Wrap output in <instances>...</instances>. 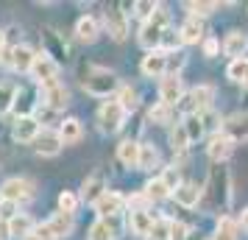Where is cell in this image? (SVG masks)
Wrapping results in <instances>:
<instances>
[{"mask_svg":"<svg viewBox=\"0 0 248 240\" xmlns=\"http://www.w3.org/2000/svg\"><path fill=\"white\" fill-rule=\"evenodd\" d=\"M14 101H17V87L14 84H0V114L14 109Z\"/></svg>","mask_w":248,"mask_h":240,"instance_id":"d6a6232c","label":"cell"},{"mask_svg":"<svg viewBox=\"0 0 248 240\" xmlns=\"http://www.w3.org/2000/svg\"><path fill=\"white\" fill-rule=\"evenodd\" d=\"M81 204V195H76L73 190H64V193H59V212H67L73 215Z\"/></svg>","mask_w":248,"mask_h":240,"instance_id":"e575fe53","label":"cell"},{"mask_svg":"<svg viewBox=\"0 0 248 240\" xmlns=\"http://www.w3.org/2000/svg\"><path fill=\"white\" fill-rule=\"evenodd\" d=\"M184 128H187V137H190V143L201 140L203 137V128H206V123H203V114H187V117H184Z\"/></svg>","mask_w":248,"mask_h":240,"instance_id":"f546056e","label":"cell"},{"mask_svg":"<svg viewBox=\"0 0 248 240\" xmlns=\"http://www.w3.org/2000/svg\"><path fill=\"white\" fill-rule=\"evenodd\" d=\"M103 23H106V31H109V36H112L114 42H123L125 36H128V14L120 12V6L106 9Z\"/></svg>","mask_w":248,"mask_h":240,"instance_id":"ba28073f","label":"cell"},{"mask_svg":"<svg viewBox=\"0 0 248 240\" xmlns=\"http://www.w3.org/2000/svg\"><path fill=\"white\" fill-rule=\"evenodd\" d=\"M36 238L39 240H56V235H53V229L47 226V221L45 224H39V226H36V232H34Z\"/></svg>","mask_w":248,"mask_h":240,"instance_id":"f6af8a7d","label":"cell"},{"mask_svg":"<svg viewBox=\"0 0 248 240\" xmlns=\"http://www.w3.org/2000/svg\"><path fill=\"white\" fill-rule=\"evenodd\" d=\"M246 50H248V36L243 34V31H232V34L223 39V53L232 56V62H234V59H246Z\"/></svg>","mask_w":248,"mask_h":240,"instance_id":"e0dca14e","label":"cell"},{"mask_svg":"<svg viewBox=\"0 0 248 240\" xmlns=\"http://www.w3.org/2000/svg\"><path fill=\"white\" fill-rule=\"evenodd\" d=\"M84 90L95 95V98H109L112 92H120V84H117V76L106 67H90L87 79H84Z\"/></svg>","mask_w":248,"mask_h":240,"instance_id":"7a4b0ae2","label":"cell"},{"mask_svg":"<svg viewBox=\"0 0 248 240\" xmlns=\"http://www.w3.org/2000/svg\"><path fill=\"white\" fill-rule=\"evenodd\" d=\"M31 79L36 81V87H47V84H56L59 79V62L47 50L36 53V62L31 67Z\"/></svg>","mask_w":248,"mask_h":240,"instance_id":"5b68a950","label":"cell"},{"mask_svg":"<svg viewBox=\"0 0 248 240\" xmlns=\"http://www.w3.org/2000/svg\"><path fill=\"white\" fill-rule=\"evenodd\" d=\"M168 28H170V12H165V9L159 6L156 12H154V17L145 20V25L140 28V45L145 48L148 53H151V50H159V48H162V36H165Z\"/></svg>","mask_w":248,"mask_h":240,"instance_id":"6da1fadb","label":"cell"},{"mask_svg":"<svg viewBox=\"0 0 248 240\" xmlns=\"http://www.w3.org/2000/svg\"><path fill=\"white\" fill-rule=\"evenodd\" d=\"M34 182L31 179H23V176H14V179H6L0 184V198L6 201H14V204H25L34 198Z\"/></svg>","mask_w":248,"mask_h":240,"instance_id":"277c9868","label":"cell"},{"mask_svg":"<svg viewBox=\"0 0 248 240\" xmlns=\"http://www.w3.org/2000/svg\"><path fill=\"white\" fill-rule=\"evenodd\" d=\"M25 240H39V238H36V235H28V238H25Z\"/></svg>","mask_w":248,"mask_h":240,"instance_id":"f5cc1de1","label":"cell"},{"mask_svg":"<svg viewBox=\"0 0 248 240\" xmlns=\"http://www.w3.org/2000/svg\"><path fill=\"white\" fill-rule=\"evenodd\" d=\"M62 137H59V131H53V128H42V134L36 137V154L39 157H56L59 151H62Z\"/></svg>","mask_w":248,"mask_h":240,"instance_id":"9a60e30c","label":"cell"},{"mask_svg":"<svg viewBox=\"0 0 248 240\" xmlns=\"http://www.w3.org/2000/svg\"><path fill=\"white\" fill-rule=\"evenodd\" d=\"M154 221H156V218L151 215L148 209H131V212H128V226H131V232L140 235V238H148Z\"/></svg>","mask_w":248,"mask_h":240,"instance_id":"ac0fdd59","label":"cell"},{"mask_svg":"<svg viewBox=\"0 0 248 240\" xmlns=\"http://www.w3.org/2000/svg\"><path fill=\"white\" fill-rule=\"evenodd\" d=\"M181 39H184V45H195V42H201L203 34H206V28H203V20L201 17H187V23L179 28Z\"/></svg>","mask_w":248,"mask_h":240,"instance_id":"ffe728a7","label":"cell"},{"mask_svg":"<svg viewBox=\"0 0 248 240\" xmlns=\"http://www.w3.org/2000/svg\"><path fill=\"white\" fill-rule=\"evenodd\" d=\"M243 87H246V90H248V81H246V84H243Z\"/></svg>","mask_w":248,"mask_h":240,"instance_id":"db71d44e","label":"cell"},{"mask_svg":"<svg viewBox=\"0 0 248 240\" xmlns=\"http://www.w3.org/2000/svg\"><path fill=\"white\" fill-rule=\"evenodd\" d=\"M156 9H159L156 3H148V0H140V3H134V14H137V17H145V20H151Z\"/></svg>","mask_w":248,"mask_h":240,"instance_id":"b9f144b4","label":"cell"},{"mask_svg":"<svg viewBox=\"0 0 248 240\" xmlns=\"http://www.w3.org/2000/svg\"><path fill=\"white\" fill-rule=\"evenodd\" d=\"M240 226H243V229L248 232V207L243 209V215H240Z\"/></svg>","mask_w":248,"mask_h":240,"instance_id":"681fc988","label":"cell"},{"mask_svg":"<svg viewBox=\"0 0 248 240\" xmlns=\"http://www.w3.org/2000/svg\"><path fill=\"white\" fill-rule=\"evenodd\" d=\"M170 143H173V151H184L187 145H190V137H187V128H184V123H179V126L170 131Z\"/></svg>","mask_w":248,"mask_h":240,"instance_id":"8d00e7d4","label":"cell"},{"mask_svg":"<svg viewBox=\"0 0 248 240\" xmlns=\"http://www.w3.org/2000/svg\"><path fill=\"white\" fill-rule=\"evenodd\" d=\"M192 229L187 224H181V221H173V232H170V240H187L190 238Z\"/></svg>","mask_w":248,"mask_h":240,"instance_id":"ee69618b","label":"cell"},{"mask_svg":"<svg viewBox=\"0 0 248 240\" xmlns=\"http://www.w3.org/2000/svg\"><path fill=\"white\" fill-rule=\"evenodd\" d=\"M142 73L148 79H162L168 76V53L165 50H151L145 59H142Z\"/></svg>","mask_w":248,"mask_h":240,"instance_id":"4fadbf2b","label":"cell"},{"mask_svg":"<svg viewBox=\"0 0 248 240\" xmlns=\"http://www.w3.org/2000/svg\"><path fill=\"white\" fill-rule=\"evenodd\" d=\"M42 134V126L36 120V114H28V117H17L14 120V128H12V137L14 143H36V137Z\"/></svg>","mask_w":248,"mask_h":240,"instance_id":"9c48e42d","label":"cell"},{"mask_svg":"<svg viewBox=\"0 0 248 240\" xmlns=\"http://www.w3.org/2000/svg\"><path fill=\"white\" fill-rule=\"evenodd\" d=\"M203 53L212 59L215 53H217V39H206V42H203Z\"/></svg>","mask_w":248,"mask_h":240,"instance_id":"7dc6e473","label":"cell"},{"mask_svg":"<svg viewBox=\"0 0 248 240\" xmlns=\"http://www.w3.org/2000/svg\"><path fill=\"white\" fill-rule=\"evenodd\" d=\"M123 207H125L123 195L114 193V190H106V193L95 201V212H98V218H117L123 212Z\"/></svg>","mask_w":248,"mask_h":240,"instance_id":"8fae6325","label":"cell"},{"mask_svg":"<svg viewBox=\"0 0 248 240\" xmlns=\"http://www.w3.org/2000/svg\"><path fill=\"white\" fill-rule=\"evenodd\" d=\"M212 240H237V226L232 218H220L217 221V232H215Z\"/></svg>","mask_w":248,"mask_h":240,"instance_id":"d590c367","label":"cell"},{"mask_svg":"<svg viewBox=\"0 0 248 240\" xmlns=\"http://www.w3.org/2000/svg\"><path fill=\"white\" fill-rule=\"evenodd\" d=\"M184 101V84H181L179 76H165L162 84H159V103H165V106H179Z\"/></svg>","mask_w":248,"mask_h":240,"instance_id":"30bf717a","label":"cell"},{"mask_svg":"<svg viewBox=\"0 0 248 240\" xmlns=\"http://www.w3.org/2000/svg\"><path fill=\"white\" fill-rule=\"evenodd\" d=\"M184 9L192 14V17H206V14H212L217 9V3H184Z\"/></svg>","mask_w":248,"mask_h":240,"instance_id":"f35d334b","label":"cell"},{"mask_svg":"<svg viewBox=\"0 0 248 240\" xmlns=\"http://www.w3.org/2000/svg\"><path fill=\"white\" fill-rule=\"evenodd\" d=\"M229 79L237 81V84H246L248 81V59H234L232 64H229Z\"/></svg>","mask_w":248,"mask_h":240,"instance_id":"836d02e7","label":"cell"},{"mask_svg":"<svg viewBox=\"0 0 248 240\" xmlns=\"http://www.w3.org/2000/svg\"><path fill=\"white\" fill-rule=\"evenodd\" d=\"M162 182L168 184L170 190H173V193H176V190H179L181 184V173H179V168H165V173H162Z\"/></svg>","mask_w":248,"mask_h":240,"instance_id":"ab89813d","label":"cell"},{"mask_svg":"<svg viewBox=\"0 0 248 240\" xmlns=\"http://www.w3.org/2000/svg\"><path fill=\"white\" fill-rule=\"evenodd\" d=\"M39 101H42V106H47V109L62 112V109L70 103V90L62 84V81L47 84V87H39Z\"/></svg>","mask_w":248,"mask_h":240,"instance_id":"52a82bcc","label":"cell"},{"mask_svg":"<svg viewBox=\"0 0 248 240\" xmlns=\"http://www.w3.org/2000/svg\"><path fill=\"white\" fill-rule=\"evenodd\" d=\"M234 137H229V134H215L212 140H209V148H206V154H209V160L212 162H226L232 154H234Z\"/></svg>","mask_w":248,"mask_h":240,"instance_id":"7c38bea8","label":"cell"},{"mask_svg":"<svg viewBox=\"0 0 248 240\" xmlns=\"http://www.w3.org/2000/svg\"><path fill=\"white\" fill-rule=\"evenodd\" d=\"M212 98H215V87L201 84V87H195V90L187 92V95H184V101H181L179 106L187 114H201V112H206V109L212 106Z\"/></svg>","mask_w":248,"mask_h":240,"instance_id":"8992f818","label":"cell"},{"mask_svg":"<svg viewBox=\"0 0 248 240\" xmlns=\"http://www.w3.org/2000/svg\"><path fill=\"white\" fill-rule=\"evenodd\" d=\"M117 235H120V224H117V218H98V221L90 226L87 240H114Z\"/></svg>","mask_w":248,"mask_h":240,"instance_id":"5bb4252c","label":"cell"},{"mask_svg":"<svg viewBox=\"0 0 248 240\" xmlns=\"http://www.w3.org/2000/svg\"><path fill=\"white\" fill-rule=\"evenodd\" d=\"M201 195H203V190L198 187V184H192V182H184L173 193V198H176V204H181V207H187V209H192V207H198V201H201Z\"/></svg>","mask_w":248,"mask_h":240,"instance_id":"d6986e66","label":"cell"},{"mask_svg":"<svg viewBox=\"0 0 248 240\" xmlns=\"http://www.w3.org/2000/svg\"><path fill=\"white\" fill-rule=\"evenodd\" d=\"M117 160L123 162L125 168H137L140 165V143L137 140H123L117 145Z\"/></svg>","mask_w":248,"mask_h":240,"instance_id":"d4e9b609","label":"cell"},{"mask_svg":"<svg viewBox=\"0 0 248 240\" xmlns=\"http://www.w3.org/2000/svg\"><path fill=\"white\" fill-rule=\"evenodd\" d=\"M6 48H9V45H6V31H3V28H0V53H3V50H6Z\"/></svg>","mask_w":248,"mask_h":240,"instance_id":"f907efd6","label":"cell"},{"mask_svg":"<svg viewBox=\"0 0 248 240\" xmlns=\"http://www.w3.org/2000/svg\"><path fill=\"white\" fill-rule=\"evenodd\" d=\"M59 137H62L64 145H76L81 140V120L78 117H67V120L59 126Z\"/></svg>","mask_w":248,"mask_h":240,"instance_id":"484cf974","label":"cell"},{"mask_svg":"<svg viewBox=\"0 0 248 240\" xmlns=\"http://www.w3.org/2000/svg\"><path fill=\"white\" fill-rule=\"evenodd\" d=\"M20 215V204H14V201H6V198H0V221H12V218Z\"/></svg>","mask_w":248,"mask_h":240,"instance_id":"60d3db41","label":"cell"},{"mask_svg":"<svg viewBox=\"0 0 248 240\" xmlns=\"http://www.w3.org/2000/svg\"><path fill=\"white\" fill-rule=\"evenodd\" d=\"M47 226L53 229L56 240H62V238H67V235H73V229H76V218L67 215V212H53L50 221H47Z\"/></svg>","mask_w":248,"mask_h":240,"instance_id":"44dd1931","label":"cell"},{"mask_svg":"<svg viewBox=\"0 0 248 240\" xmlns=\"http://www.w3.org/2000/svg\"><path fill=\"white\" fill-rule=\"evenodd\" d=\"M0 240H12V229L6 221H0Z\"/></svg>","mask_w":248,"mask_h":240,"instance_id":"c3c4849f","label":"cell"},{"mask_svg":"<svg viewBox=\"0 0 248 240\" xmlns=\"http://www.w3.org/2000/svg\"><path fill=\"white\" fill-rule=\"evenodd\" d=\"M34 103H36V92L34 90H17V101H14V112L17 117H28V114L34 112Z\"/></svg>","mask_w":248,"mask_h":240,"instance_id":"4316f807","label":"cell"},{"mask_svg":"<svg viewBox=\"0 0 248 240\" xmlns=\"http://www.w3.org/2000/svg\"><path fill=\"white\" fill-rule=\"evenodd\" d=\"M117 101H120V106H123L125 112H134L137 109V90H131V87H120Z\"/></svg>","mask_w":248,"mask_h":240,"instance_id":"74e56055","label":"cell"},{"mask_svg":"<svg viewBox=\"0 0 248 240\" xmlns=\"http://www.w3.org/2000/svg\"><path fill=\"white\" fill-rule=\"evenodd\" d=\"M98 34H101V23H98L92 14L81 17L78 23H76V36H78L81 42H95V39H98Z\"/></svg>","mask_w":248,"mask_h":240,"instance_id":"7402d4cb","label":"cell"},{"mask_svg":"<svg viewBox=\"0 0 248 240\" xmlns=\"http://www.w3.org/2000/svg\"><path fill=\"white\" fill-rule=\"evenodd\" d=\"M125 109L120 106V101L117 98H112V101H106L98 109V128H101L103 134H117L120 128H123L125 123Z\"/></svg>","mask_w":248,"mask_h":240,"instance_id":"3957f363","label":"cell"},{"mask_svg":"<svg viewBox=\"0 0 248 240\" xmlns=\"http://www.w3.org/2000/svg\"><path fill=\"white\" fill-rule=\"evenodd\" d=\"M159 165V151L151 143H140V171H154Z\"/></svg>","mask_w":248,"mask_h":240,"instance_id":"83f0119b","label":"cell"},{"mask_svg":"<svg viewBox=\"0 0 248 240\" xmlns=\"http://www.w3.org/2000/svg\"><path fill=\"white\" fill-rule=\"evenodd\" d=\"M170 232H173V221L170 218H156L145 240H170Z\"/></svg>","mask_w":248,"mask_h":240,"instance_id":"4dcf8cb0","label":"cell"},{"mask_svg":"<svg viewBox=\"0 0 248 240\" xmlns=\"http://www.w3.org/2000/svg\"><path fill=\"white\" fill-rule=\"evenodd\" d=\"M12 62H14V45H9L3 53H0V64L6 70H12Z\"/></svg>","mask_w":248,"mask_h":240,"instance_id":"bcb514c9","label":"cell"},{"mask_svg":"<svg viewBox=\"0 0 248 240\" xmlns=\"http://www.w3.org/2000/svg\"><path fill=\"white\" fill-rule=\"evenodd\" d=\"M142 193H145L151 201H165L168 195H173V190H170L168 184L162 182V176H159V179H151V182L145 184V190H142Z\"/></svg>","mask_w":248,"mask_h":240,"instance_id":"f1b7e54d","label":"cell"},{"mask_svg":"<svg viewBox=\"0 0 248 240\" xmlns=\"http://www.w3.org/2000/svg\"><path fill=\"white\" fill-rule=\"evenodd\" d=\"M148 120H151V123H156V126H168L170 120H173V109L165 106V103H156V106H151V109H148Z\"/></svg>","mask_w":248,"mask_h":240,"instance_id":"1f68e13d","label":"cell"},{"mask_svg":"<svg viewBox=\"0 0 248 240\" xmlns=\"http://www.w3.org/2000/svg\"><path fill=\"white\" fill-rule=\"evenodd\" d=\"M187 240H201V238H198V235H195V232H190V238H187Z\"/></svg>","mask_w":248,"mask_h":240,"instance_id":"816d5d0a","label":"cell"},{"mask_svg":"<svg viewBox=\"0 0 248 240\" xmlns=\"http://www.w3.org/2000/svg\"><path fill=\"white\" fill-rule=\"evenodd\" d=\"M125 204L131 207V209H148V204H151V198H148L145 193H134L125 198Z\"/></svg>","mask_w":248,"mask_h":240,"instance_id":"7bdbcfd3","label":"cell"},{"mask_svg":"<svg viewBox=\"0 0 248 240\" xmlns=\"http://www.w3.org/2000/svg\"><path fill=\"white\" fill-rule=\"evenodd\" d=\"M9 229H12V238L25 240L28 235H34V232H36V224H34V218L28 215V212H20L17 218L9 221Z\"/></svg>","mask_w":248,"mask_h":240,"instance_id":"cb8c5ba5","label":"cell"},{"mask_svg":"<svg viewBox=\"0 0 248 240\" xmlns=\"http://www.w3.org/2000/svg\"><path fill=\"white\" fill-rule=\"evenodd\" d=\"M36 62V53L31 50L28 45H14V62H12V70L17 73H31Z\"/></svg>","mask_w":248,"mask_h":240,"instance_id":"603a6c76","label":"cell"},{"mask_svg":"<svg viewBox=\"0 0 248 240\" xmlns=\"http://www.w3.org/2000/svg\"><path fill=\"white\" fill-rule=\"evenodd\" d=\"M103 193H106V179H103V173H92L90 179L84 182V187H81V201L95 207V201H98Z\"/></svg>","mask_w":248,"mask_h":240,"instance_id":"2e32d148","label":"cell"}]
</instances>
